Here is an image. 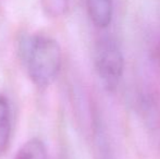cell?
Wrapping results in <instances>:
<instances>
[{
    "instance_id": "obj_1",
    "label": "cell",
    "mask_w": 160,
    "mask_h": 159,
    "mask_svg": "<svg viewBox=\"0 0 160 159\" xmlns=\"http://www.w3.org/2000/svg\"><path fill=\"white\" fill-rule=\"evenodd\" d=\"M21 48L30 79L38 87L46 88L57 79L61 69L59 44L46 35H33L23 39Z\"/></svg>"
},
{
    "instance_id": "obj_4",
    "label": "cell",
    "mask_w": 160,
    "mask_h": 159,
    "mask_svg": "<svg viewBox=\"0 0 160 159\" xmlns=\"http://www.w3.org/2000/svg\"><path fill=\"white\" fill-rule=\"evenodd\" d=\"M91 21L98 28H107L113 17V0H87Z\"/></svg>"
},
{
    "instance_id": "obj_2",
    "label": "cell",
    "mask_w": 160,
    "mask_h": 159,
    "mask_svg": "<svg viewBox=\"0 0 160 159\" xmlns=\"http://www.w3.org/2000/svg\"><path fill=\"white\" fill-rule=\"evenodd\" d=\"M94 62L97 75L108 92L118 88L124 74L125 60L120 45L114 38L102 37L96 42Z\"/></svg>"
},
{
    "instance_id": "obj_3",
    "label": "cell",
    "mask_w": 160,
    "mask_h": 159,
    "mask_svg": "<svg viewBox=\"0 0 160 159\" xmlns=\"http://www.w3.org/2000/svg\"><path fill=\"white\" fill-rule=\"evenodd\" d=\"M94 142L97 159H116L109 132L98 115L94 119Z\"/></svg>"
},
{
    "instance_id": "obj_7",
    "label": "cell",
    "mask_w": 160,
    "mask_h": 159,
    "mask_svg": "<svg viewBox=\"0 0 160 159\" xmlns=\"http://www.w3.org/2000/svg\"><path fill=\"white\" fill-rule=\"evenodd\" d=\"M44 12L50 17H60L69 10V0H39Z\"/></svg>"
},
{
    "instance_id": "obj_5",
    "label": "cell",
    "mask_w": 160,
    "mask_h": 159,
    "mask_svg": "<svg viewBox=\"0 0 160 159\" xmlns=\"http://www.w3.org/2000/svg\"><path fill=\"white\" fill-rule=\"evenodd\" d=\"M11 109L7 97L0 96V156L7 151L11 136Z\"/></svg>"
},
{
    "instance_id": "obj_6",
    "label": "cell",
    "mask_w": 160,
    "mask_h": 159,
    "mask_svg": "<svg viewBox=\"0 0 160 159\" xmlns=\"http://www.w3.org/2000/svg\"><path fill=\"white\" fill-rule=\"evenodd\" d=\"M14 159H48V154L42 141L32 138L18 151Z\"/></svg>"
}]
</instances>
